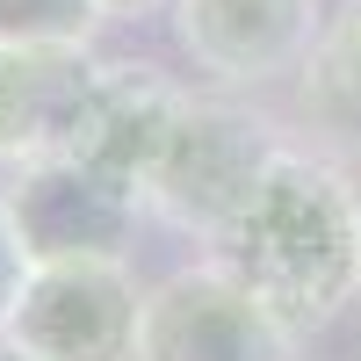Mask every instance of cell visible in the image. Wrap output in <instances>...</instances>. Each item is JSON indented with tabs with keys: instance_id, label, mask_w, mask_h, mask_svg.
<instances>
[{
	"instance_id": "6da1fadb",
	"label": "cell",
	"mask_w": 361,
	"mask_h": 361,
	"mask_svg": "<svg viewBox=\"0 0 361 361\" xmlns=\"http://www.w3.org/2000/svg\"><path fill=\"white\" fill-rule=\"evenodd\" d=\"M289 333H318L361 304V188L318 145H282L253 202L209 246Z\"/></svg>"
},
{
	"instance_id": "7a4b0ae2",
	"label": "cell",
	"mask_w": 361,
	"mask_h": 361,
	"mask_svg": "<svg viewBox=\"0 0 361 361\" xmlns=\"http://www.w3.org/2000/svg\"><path fill=\"white\" fill-rule=\"evenodd\" d=\"M275 159H282V130L260 109L224 94H180L173 130L145 173V209H159L173 231H195L202 246H217Z\"/></svg>"
},
{
	"instance_id": "3957f363",
	"label": "cell",
	"mask_w": 361,
	"mask_h": 361,
	"mask_svg": "<svg viewBox=\"0 0 361 361\" xmlns=\"http://www.w3.org/2000/svg\"><path fill=\"white\" fill-rule=\"evenodd\" d=\"M145 289L130 260H37L8 318L29 361H137Z\"/></svg>"
},
{
	"instance_id": "277c9868",
	"label": "cell",
	"mask_w": 361,
	"mask_h": 361,
	"mask_svg": "<svg viewBox=\"0 0 361 361\" xmlns=\"http://www.w3.org/2000/svg\"><path fill=\"white\" fill-rule=\"evenodd\" d=\"M289 347L296 333L224 260L173 267L159 289H145L137 361H289Z\"/></svg>"
},
{
	"instance_id": "5b68a950",
	"label": "cell",
	"mask_w": 361,
	"mask_h": 361,
	"mask_svg": "<svg viewBox=\"0 0 361 361\" xmlns=\"http://www.w3.org/2000/svg\"><path fill=\"white\" fill-rule=\"evenodd\" d=\"M8 217L22 231V253L29 267L37 260H123V246L137 238V217H145V195L109 180L102 166L87 159H37L22 166L8 188Z\"/></svg>"
},
{
	"instance_id": "8992f818",
	"label": "cell",
	"mask_w": 361,
	"mask_h": 361,
	"mask_svg": "<svg viewBox=\"0 0 361 361\" xmlns=\"http://www.w3.org/2000/svg\"><path fill=\"white\" fill-rule=\"evenodd\" d=\"M173 37L209 80L275 87L311 66L325 8L318 0H173Z\"/></svg>"
},
{
	"instance_id": "52a82bcc",
	"label": "cell",
	"mask_w": 361,
	"mask_h": 361,
	"mask_svg": "<svg viewBox=\"0 0 361 361\" xmlns=\"http://www.w3.org/2000/svg\"><path fill=\"white\" fill-rule=\"evenodd\" d=\"M94 80H102L94 51L0 44V166L22 173L37 159H66L80 145Z\"/></svg>"
},
{
	"instance_id": "ba28073f",
	"label": "cell",
	"mask_w": 361,
	"mask_h": 361,
	"mask_svg": "<svg viewBox=\"0 0 361 361\" xmlns=\"http://www.w3.org/2000/svg\"><path fill=\"white\" fill-rule=\"evenodd\" d=\"M173 109H180V87L159 66H102L73 159L102 166L109 180H123V188L145 195V173H152L159 145L173 130Z\"/></svg>"
},
{
	"instance_id": "9c48e42d",
	"label": "cell",
	"mask_w": 361,
	"mask_h": 361,
	"mask_svg": "<svg viewBox=\"0 0 361 361\" xmlns=\"http://www.w3.org/2000/svg\"><path fill=\"white\" fill-rule=\"evenodd\" d=\"M296 109L333 152H361V0L325 15L311 66L296 73Z\"/></svg>"
},
{
	"instance_id": "30bf717a",
	"label": "cell",
	"mask_w": 361,
	"mask_h": 361,
	"mask_svg": "<svg viewBox=\"0 0 361 361\" xmlns=\"http://www.w3.org/2000/svg\"><path fill=\"white\" fill-rule=\"evenodd\" d=\"M102 0H0V44H44V51H87L102 29Z\"/></svg>"
},
{
	"instance_id": "8fae6325",
	"label": "cell",
	"mask_w": 361,
	"mask_h": 361,
	"mask_svg": "<svg viewBox=\"0 0 361 361\" xmlns=\"http://www.w3.org/2000/svg\"><path fill=\"white\" fill-rule=\"evenodd\" d=\"M22 282H29V253H22V231L8 217V202H0V333H8V318L22 304Z\"/></svg>"
},
{
	"instance_id": "7c38bea8",
	"label": "cell",
	"mask_w": 361,
	"mask_h": 361,
	"mask_svg": "<svg viewBox=\"0 0 361 361\" xmlns=\"http://www.w3.org/2000/svg\"><path fill=\"white\" fill-rule=\"evenodd\" d=\"M159 8H173V0H102L109 22H137V15H159Z\"/></svg>"
},
{
	"instance_id": "4fadbf2b",
	"label": "cell",
	"mask_w": 361,
	"mask_h": 361,
	"mask_svg": "<svg viewBox=\"0 0 361 361\" xmlns=\"http://www.w3.org/2000/svg\"><path fill=\"white\" fill-rule=\"evenodd\" d=\"M0 361H29V354H22V347H15L8 333H0Z\"/></svg>"
}]
</instances>
